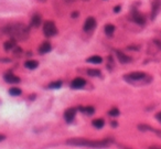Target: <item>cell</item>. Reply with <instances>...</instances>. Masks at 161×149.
Here are the masks:
<instances>
[{
	"instance_id": "obj_1",
	"label": "cell",
	"mask_w": 161,
	"mask_h": 149,
	"mask_svg": "<svg viewBox=\"0 0 161 149\" xmlns=\"http://www.w3.org/2000/svg\"><path fill=\"white\" fill-rule=\"evenodd\" d=\"M3 33L14 40H26L29 37V29L23 23L8 24L3 28Z\"/></svg>"
},
{
	"instance_id": "obj_2",
	"label": "cell",
	"mask_w": 161,
	"mask_h": 149,
	"mask_svg": "<svg viewBox=\"0 0 161 149\" xmlns=\"http://www.w3.org/2000/svg\"><path fill=\"white\" fill-rule=\"evenodd\" d=\"M68 144L73 145V146L104 148V147L109 146L110 141H108V140H88V139H81V138H74V139H68Z\"/></svg>"
},
{
	"instance_id": "obj_3",
	"label": "cell",
	"mask_w": 161,
	"mask_h": 149,
	"mask_svg": "<svg viewBox=\"0 0 161 149\" xmlns=\"http://www.w3.org/2000/svg\"><path fill=\"white\" fill-rule=\"evenodd\" d=\"M146 77H147L146 73H143V72H133V73H129V74L125 75L124 79L126 80L127 82H129V83L136 84L137 82H141V81H143V80H146Z\"/></svg>"
},
{
	"instance_id": "obj_4",
	"label": "cell",
	"mask_w": 161,
	"mask_h": 149,
	"mask_svg": "<svg viewBox=\"0 0 161 149\" xmlns=\"http://www.w3.org/2000/svg\"><path fill=\"white\" fill-rule=\"evenodd\" d=\"M43 33L48 38L54 37L58 34V29H56V26L53 21H45L43 24Z\"/></svg>"
},
{
	"instance_id": "obj_5",
	"label": "cell",
	"mask_w": 161,
	"mask_h": 149,
	"mask_svg": "<svg viewBox=\"0 0 161 149\" xmlns=\"http://www.w3.org/2000/svg\"><path fill=\"white\" fill-rule=\"evenodd\" d=\"M131 20L135 22V23L139 24V26H143L146 23V18L143 13H140L138 11H133L131 14Z\"/></svg>"
},
{
	"instance_id": "obj_6",
	"label": "cell",
	"mask_w": 161,
	"mask_h": 149,
	"mask_svg": "<svg viewBox=\"0 0 161 149\" xmlns=\"http://www.w3.org/2000/svg\"><path fill=\"white\" fill-rule=\"evenodd\" d=\"M95 27H96L95 18L89 17V18L86 19V21H85V23H84V31H86V32H91L92 30L95 29Z\"/></svg>"
},
{
	"instance_id": "obj_7",
	"label": "cell",
	"mask_w": 161,
	"mask_h": 149,
	"mask_svg": "<svg viewBox=\"0 0 161 149\" xmlns=\"http://www.w3.org/2000/svg\"><path fill=\"white\" fill-rule=\"evenodd\" d=\"M76 110L77 108L72 107V108H68V110H65L64 113V118H65L66 123H72L75 118V115H76Z\"/></svg>"
},
{
	"instance_id": "obj_8",
	"label": "cell",
	"mask_w": 161,
	"mask_h": 149,
	"mask_svg": "<svg viewBox=\"0 0 161 149\" xmlns=\"http://www.w3.org/2000/svg\"><path fill=\"white\" fill-rule=\"evenodd\" d=\"M85 84H86V81L82 77H76V79L73 80V82L71 83V87L72 89H82V87L85 86Z\"/></svg>"
},
{
	"instance_id": "obj_9",
	"label": "cell",
	"mask_w": 161,
	"mask_h": 149,
	"mask_svg": "<svg viewBox=\"0 0 161 149\" xmlns=\"http://www.w3.org/2000/svg\"><path fill=\"white\" fill-rule=\"evenodd\" d=\"M116 55H117L118 61L120 63H123V64H127V63L131 62L130 56H128L127 54H125L124 52H122V51H119V50H117V51H116Z\"/></svg>"
},
{
	"instance_id": "obj_10",
	"label": "cell",
	"mask_w": 161,
	"mask_h": 149,
	"mask_svg": "<svg viewBox=\"0 0 161 149\" xmlns=\"http://www.w3.org/2000/svg\"><path fill=\"white\" fill-rule=\"evenodd\" d=\"M161 8V0H153L152 3V8H151V18L154 19L158 14V12L160 11Z\"/></svg>"
},
{
	"instance_id": "obj_11",
	"label": "cell",
	"mask_w": 161,
	"mask_h": 149,
	"mask_svg": "<svg viewBox=\"0 0 161 149\" xmlns=\"http://www.w3.org/2000/svg\"><path fill=\"white\" fill-rule=\"evenodd\" d=\"M5 81L10 84H17L20 82V79H19V76L14 75L13 73L9 72V73H7V74H5Z\"/></svg>"
},
{
	"instance_id": "obj_12",
	"label": "cell",
	"mask_w": 161,
	"mask_h": 149,
	"mask_svg": "<svg viewBox=\"0 0 161 149\" xmlns=\"http://www.w3.org/2000/svg\"><path fill=\"white\" fill-rule=\"evenodd\" d=\"M51 49H52L51 43H50V42H48V41H45V42H43L42 44L40 45L39 52L41 54H45V53H48V52L51 51Z\"/></svg>"
},
{
	"instance_id": "obj_13",
	"label": "cell",
	"mask_w": 161,
	"mask_h": 149,
	"mask_svg": "<svg viewBox=\"0 0 161 149\" xmlns=\"http://www.w3.org/2000/svg\"><path fill=\"white\" fill-rule=\"evenodd\" d=\"M14 47H16V40L12 39V38L10 40H8V41H6L5 44H3V48H5L6 51H10V50H12Z\"/></svg>"
},
{
	"instance_id": "obj_14",
	"label": "cell",
	"mask_w": 161,
	"mask_h": 149,
	"mask_svg": "<svg viewBox=\"0 0 161 149\" xmlns=\"http://www.w3.org/2000/svg\"><path fill=\"white\" fill-rule=\"evenodd\" d=\"M42 22V19H41V16L40 14H34L32 17V20H31V26L32 27H39Z\"/></svg>"
},
{
	"instance_id": "obj_15",
	"label": "cell",
	"mask_w": 161,
	"mask_h": 149,
	"mask_svg": "<svg viewBox=\"0 0 161 149\" xmlns=\"http://www.w3.org/2000/svg\"><path fill=\"white\" fill-rule=\"evenodd\" d=\"M38 65H39V63L33 60H28L24 63V66H26L27 69H29V70H34L35 68H38Z\"/></svg>"
},
{
	"instance_id": "obj_16",
	"label": "cell",
	"mask_w": 161,
	"mask_h": 149,
	"mask_svg": "<svg viewBox=\"0 0 161 149\" xmlns=\"http://www.w3.org/2000/svg\"><path fill=\"white\" fill-rule=\"evenodd\" d=\"M77 110H78L79 112H82V113H84V114H86V115H93L94 112H95L94 107H92V106H86V107H78Z\"/></svg>"
},
{
	"instance_id": "obj_17",
	"label": "cell",
	"mask_w": 161,
	"mask_h": 149,
	"mask_svg": "<svg viewBox=\"0 0 161 149\" xmlns=\"http://www.w3.org/2000/svg\"><path fill=\"white\" fill-rule=\"evenodd\" d=\"M104 125H105V121H104V119L102 118H97V119H94L93 121V126L95 127V128H102V127H104Z\"/></svg>"
},
{
	"instance_id": "obj_18",
	"label": "cell",
	"mask_w": 161,
	"mask_h": 149,
	"mask_svg": "<svg viewBox=\"0 0 161 149\" xmlns=\"http://www.w3.org/2000/svg\"><path fill=\"white\" fill-rule=\"evenodd\" d=\"M102 61H103V59L98 55H94V56H91V58L87 59V62L93 63V64H99V63H102Z\"/></svg>"
},
{
	"instance_id": "obj_19",
	"label": "cell",
	"mask_w": 161,
	"mask_h": 149,
	"mask_svg": "<svg viewBox=\"0 0 161 149\" xmlns=\"http://www.w3.org/2000/svg\"><path fill=\"white\" fill-rule=\"evenodd\" d=\"M104 31H105L106 34L110 37L115 32V26H113V24H106L105 28H104Z\"/></svg>"
},
{
	"instance_id": "obj_20",
	"label": "cell",
	"mask_w": 161,
	"mask_h": 149,
	"mask_svg": "<svg viewBox=\"0 0 161 149\" xmlns=\"http://www.w3.org/2000/svg\"><path fill=\"white\" fill-rule=\"evenodd\" d=\"M87 74H88L89 76H99L100 71L97 70V69H88V70H87Z\"/></svg>"
},
{
	"instance_id": "obj_21",
	"label": "cell",
	"mask_w": 161,
	"mask_h": 149,
	"mask_svg": "<svg viewBox=\"0 0 161 149\" xmlns=\"http://www.w3.org/2000/svg\"><path fill=\"white\" fill-rule=\"evenodd\" d=\"M9 93H10V95H12V96H19L21 94V90L19 89V87H12V89L9 90Z\"/></svg>"
},
{
	"instance_id": "obj_22",
	"label": "cell",
	"mask_w": 161,
	"mask_h": 149,
	"mask_svg": "<svg viewBox=\"0 0 161 149\" xmlns=\"http://www.w3.org/2000/svg\"><path fill=\"white\" fill-rule=\"evenodd\" d=\"M62 86V82L61 81H56V82H52L49 85L50 89H60Z\"/></svg>"
},
{
	"instance_id": "obj_23",
	"label": "cell",
	"mask_w": 161,
	"mask_h": 149,
	"mask_svg": "<svg viewBox=\"0 0 161 149\" xmlns=\"http://www.w3.org/2000/svg\"><path fill=\"white\" fill-rule=\"evenodd\" d=\"M108 114H109L110 116H113V117H116V116H118V115H119V110H118V108H112V110L108 112Z\"/></svg>"
},
{
	"instance_id": "obj_24",
	"label": "cell",
	"mask_w": 161,
	"mask_h": 149,
	"mask_svg": "<svg viewBox=\"0 0 161 149\" xmlns=\"http://www.w3.org/2000/svg\"><path fill=\"white\" fill-rule=\"evenodd\" d=\"M149 131H153V133H154V134H157V135H158L159 137H161V131H158V129H153V128H152V127H150Z\"/></svg>"
},
{
	"instance_id": "obj_25",
	"label": "cell",
	"mask_w": 161,
	"mask_h": 149,
	"mask_svg": "<svg viewBox=\"0 0 161 149\" xmlns=\"http://www.w3.org/2000/svg\"><path fill=\"white\" fill-rule=\"evenodd\" d=\"M156 118L158 119V121H160V123H161V112H159L158 114L156 115Z\"/></svg>"
},
{
	"instance_id": "obj_26",
	"label": "cell",
	"mask_w": 161,
	"mask_h": 149,
	"mask_svg": "<svg viewBox=\"0 0 161 149\" xmlns=\"http://www.w3.org/2000/svg\"><path fill=\"white\" fill-rule=\"evenodd\" d=\"M120 11V6H117V7L114 8V12H119Z\"/></svg>"
},
{
	"instance_id": "obj_27",
	"label": "cell",
	"mask_w": 161,
	"mask_h": 149,
	"mask_svg": "<svg viewBox=\"0 0 161 149\" xmlns=\"http://www.w3.org/2000/svg\"><path fill=\"white\" fill-rule=\"evenodd\" d=\"M5 139H6V136L0 134V141H3V140H5Z\"/></svg>"
},
{
	"instance_id": "obj_28",
	"label": "cell",
	"mask_w": 161,
	"mask_h": 149,
	"mask_svg": "<svg viewBox=\"0 0 161 149\" xmlns=\"http://www.w3.org/2000/svg\"><path fill=\"white\" fill-rule=\"evenodd\" d=\"M71 16H72L73 18H76V17L78 16V12H73V13L71 14Z\"/></svg>"
},
{
	"instance_id": "obj_29",
	"label": "cell",
	"mask_w": 161,
	"mask_h": 149,
	"mask_svg": "<svg viewBox=\"0 0 161 149\" xmlns=\"http://www.w3.org/2000/svg\"><path fill=\"white\" fill-rule=\"evenodd\" d=\"M64 1H65V3H74L75 0H64Z\"/></svg>"
},
{
	"instance_id": "obj_30",
	"label": "cell",
	"mask_w": 161,
	"mask_h": 149,
	"mask_svg": "<svg viewBox=\"0 0 161 149\" xmlns=\"http://www.w3.org/2000/svg\"><path fill=\"white\" fill-rule=\"evenodd\" d=\"M112 125L115 127V126H117V123H116V121H112Z\"/></svg>"
},
{
	"instance_id": "obj_31",
	"label": "cell",
	"mask_w": 161,
	"mask_h": 149,
	"mask_svg": "<svg viewBox=\"0 0 161 149\" xmlns=\"http://www.w3.org/2000/svg\"><path fill=\"white\" fill-rule=\"evenodd\" d=\"M40 3H45V1H47V0H39Z\"/></svg>"
},
{
	"instance_id": "obj_32",
	"label": "cell",
	"mask_w": 161,
	"mask_h": 149,
	"mask_svg": "<svg viewBox=\"0 0 161 149\" xmlns=\"http://www.w3.org/2000/svg\"><path fill=\"white\" fill-rule=\"evenodd\" d=\"M84 1H87V0H84Z\"/></svg>"
}]
</instances>
